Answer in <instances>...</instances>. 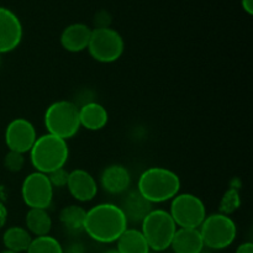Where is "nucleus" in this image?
Wrapping results in <instances>:
<instances>
[{"label": "nucleus", "mask_w": 253, "mask_h": 253, "mask_svg": "<svg viewBox=\"0 0 253 253\" xmlns=\"http://www.w3.org/2000/svg\"><path fill=\"white\" fill-rule=\"evenodd\" d=\"M127 226V219L119 205L103 203L86 210L83 231L99 244H113Z\"/></svg>", "instance_id": "1"}, {"label": "nucleus", "mask_w": 253, "mask_h": 253, "mask_svg": "<svg viewBox=\"0 0 253 253\" xmlns=\"http://www.w3.org/2000/svg\"><path fill=\"white\" fill-rule=\"evenodd\" d=\"M136 189L151 204H161L179 194L180 178L168 168L150 167L138 177Z\"/></svg>", "instance_id": "2"}, {"label": "nucleus", "mask_w": 253, "mask_h": 253, "mask_svg": "<svg viewBox=\"0 0 253 253\" xmlns=\"http://www.w3.org/2000/svg\"><path fill=\"white\" fill-rule=\"evenodd\" d=\"M29 153L31 165L36 172L49 174L66 166L69 157V147L66 140L51 133H44L37 136Z\"/></svg>", "instance_id": "3"}, {"label": "nucleus", "mask_w": 253, "mask_h": 253, "mask_svg": "<svg viewBox=\"0 0 253 253\" xmlns=\"http://www.w3.org/2000/svg\"><path fill=\"white\" fill-rule=\"evenodd\" d=\"M43 123L47 133L67 141L74 137L81 128L79 108L73 101H54L44 111Z\"/></svg>", "instance_id": "4"}, {"label": "nucleus", "mask_w": 253, "mask_h": 253, "mask_svg": "<svg viewBox=\"0 0 253 253\" xmlns=\"http://www.w3.org/2000/svg\"><path fill=\"white\" fill-rule=\"evenodd\" d=\"M177 229L169 212L163 209H152L141 221L140 230L151 251L160 253L169 249Z\"/></svg>", "instance_id": "5"}, {"label": "nucleus", "mask_w": 253, "mask_h": 253, "mask_svg": "<svg viewBox=\"0 0 253 253\" xmlns=\"http://www.w3.org/2000/svg\"><path fill=\"white\" fill-rule=\"evenodd\" d=\"M205 249L220 251L231 246L237 236V226L231 216L221 212L207 215L199 227Z\"/></svg>", "instance_id": "6"}, {"label": "nucleus", "mask_w": 253, "mask_h": 253, "mask_svg": "<svg viewBox=\"0 0 253 253\" xmlns=\"http://www.w3.org/2000/svg\"><path fill=\"white\" fill-rule=\"evenodd\" d=\"M86 49L94 61L100 63H113L123 56L125 42L115 29H91Z\"/></svg>", "instance_id": "7"}, {"label": "nucleus", "mask_w": 253, "mask_h": 253, "mask_svg": "<svg viewBox=\"0 0 253 253\" xmlns=\"http://www.w3.org/2000/svg\"><path fill=\"white\" fill-rule=\"evenodd\" d=\"M178 227L199 229L207 217V208L199 197L190 193L177 194L170 200L168 211Z\"/></svg>", "instance_id": "8"}, {"label": "nucleus", "mask_w": 253, "mask_h": 253, "mask_svg": "<svg viewBox=\"0 0 253 253\" xmlns=\"http://www.w3.org/2000/svg\"><path fill=\"white\" fill-rule=\"evenodd\" d=\"M53 190L48 175L35 170L22 182L21 198L29 209H48L53 200Z\"/></svg>", "instance_id": "9"}, {"label": "nucleus", "mask_w": 253, "mask_h": 253, "mask_svg": "<svg viewBox=\"0 0 253 253\" xmlns=\"http://www.w3.org/2000/svg\"><path fill=\"white\" fill-rule=\"evenodd\" d=\"M37 138L36 128L31 121L17 118L10 121L5 128V143L9 151L29 153Z\"/></svg>", "instance_id": "10"}, {"label": "nucleus", "mask_w": 253, "mask_h": 253, "mask_svg": "<svg viewBox=\"0 0 253 253\" xmlns=\"http://www.w3.org/2000/svg\"><path fill=\"white\" fill-rule=\"evenodd\" d=\"M22 24L19 16L10 9L0 6V54L9 53L21 43Z\"/></svg>", "instance_id": "11"}, {"label": "nucleus", "mask_w": 253, "mask_h": 253, "mask_svg": "<svg viewBox=\"0 0 253 253\" xmlns=\"http://www.w3.org/2000/svg\"><path fill=\"white\" fill-rule=\"evenodd\" d=\"M66 187L72 197L81 203L91 202L98 194V183L95 178L81 168L69 172Z\"/></svg>", "instance_id": "12"}, {"label": "nucleus", "mask_w": 253, "mask_h": 253, "mask_svg": "<svg viewBox=\"0 0 253 253\" xmlns=\"http://www.w3.org/2000/svg\"><path fill=\"white\" fill-rule=\"evenodd\" d=\"M91 29L85 24L76 22L71 24L62 31L59 42L66 51L72 53H78L88 48L89 40H90Z\"/></svg>", "instance_id": "13"}, {"label": "nucleus", "mask_w": 253, "mask_h": 253, "mask_svg": "<svg viewBox=\"0 0 253 253\" xmlns=\"http://www.w3.org/2000/svg\"><path fill=\"white\" fill-rule=\"evenodd\" d=\"M100 184L109 194H123L131 184V174L126 167L121 165L108 166L101 172Z\"/></svg>", "instance_id": "14"}, {"label": "nucleus", "mask_w": 253, "mask_h": 253, "mask_svg": "<svg viewBox=\"0 0 253 253\" xmlns=\"http://www.w3.org/2000/svg\"><path fill=\"white\" fill-rule=\"evenodd\" d=\"M119 207L125 214L127 222H141L152 210V204L145 199L137 189L128 192Z\"/></svg>", "instance_id": "15"}, {"label": "nucleus", "mask_w": 253, "mask_h": 253, "mask_svg": "<svg viewBox=\"0 0 253 253\" xmlns=\"http://www.w3.org/2000/svg\"><path fill=\"white\" fill-rule=\"evenodd\" d=\"M169 249L174 253H199L205 246L199 229L178 227Z\"/></svg>", "instance_id": "16"}, {"label": "nucleus", "mask_w": 253, "mask_h": 253, "mask_svg": "<svg viewBox=\"0 0 253 253\" xmlns=\"http://www.w3.org/2000/svg\"><path fill=\"white\" fill-rule=\"evenodd\" d=\"M79 121L81 127L90 131H99L106 126L109 121V114L101 104L90 101L79 108Z\"/></svg>", "instance_id": "17"}, {"label": "nucleus", "mask_w": 253, "mask_h": 253, "mask_svg": "<svg viewBox=\"0 0 253 253\" xmlns=\"http://www.w3.org/2000/svg\"><path fill=\"white\" fill-rule=\"evenodd\" d=\"M119 253H148L151 251L147 241L138 229H126L116 240Z\"/></svg>", "instance_id": "18"}, {"label": "nucleus", "mask_w": 253, "mask_h": 253, "mask_svg": "<svg viewBox=\"0 0 253 253\" xmlns=\"http://www.w3.org/2000/svg\"><path fill=\"white\" fill-rule=\"evenodd\" d=\"M25 229L35 237L49 235L52 229V219L47 209H29L25 217Z\"/></svg>", "instance_id": "19"}, {"label": "nucleus", "mask_w": 253, "mask_h": 253, "mask_svg": "<svg viewBox=\"0 0 253 253\" xmlns=\"http://www.w3.org/2000/svg\"><path fill=\"white\" fill-rule=\"evenodd\" d=\"M32 239V235L22 226H11L2 234V244L5 250L19 253L27 251Z\"/></svg>", "instance_id": "20"}, {"label": "nucleus", "mask_w": 253, "mask_h": 253, "mask_svg": "<svg viewBox=\"0 0 253 253\" xmlns=\"http://www.w3.org/2000/svg\"><path fill=\"white\" fill-rule=\"evenodd\" d=\"M86 210L79 205H68L59 212V221L69 232L83 231Z\"/></svg>", "instance_id": "21"}, {"label": "nucleus", "mask_w": 253, "mask_h": 253, "mask_svg": "<svg viewBox=\"0 0 253 253\" xmlns=\"http://www.w3.org/2000/svg\"><path fill=\"white\" fill-rule=\"evenodd\" d=\"M26 253H63V246L57 239L46 235L34 237Z\"/></svg>", "instance_id": "22"}, {"label": "nucleus", "mask_w": 253, "mask_h": 253, "mask_svg": "<svg viewBox=\"0 0 253 253\" xmlns=\"http://www.w3.org/2000/svg\"><path fill=\"white\" fill-rule=\"evenodd\" d=\"M241 205V197L236 188H230L226 190L224 195H222L221 200L219 204V212L224 215H231L236 211Z\"/></svg>", "instance_id": "23"}, {"label": "nucleus", "mask_w": 253, "mask_h": 253, "mask_svg": "<svg viewBox=\"0 0 253 253\" xmlns=\"http://www.w3.org/2000/svg\"><path fill=\"white\" fill-rule=\"evenodd\" d=\"M25 165V156L24 153L14 152V151H9L5 155L4 158V166L7 170L10 172H20Z\"/></svg>", "instance_id": "24"}, {"label": "nucleus", "mask_w": 253, "mask_h": 253, "mask_svg": "<svg viewBox=\"0 0 253 253\" xmlns=\"http://www.w3.org/2000/svg\"><path fill=\"white\" fill-rule=\"evenodd\" d=\"M68 170L64 169L63 168H59V169L53 170L48 175V179L51 182L52 187L53 188H63L67 185V180H68Z\"/></svg>", "instance_id": "25"}, {"label": "nucleus", "mask_w": 253, "mask_h": 253, "mask_svg": "<svg viewBox=\"0 0 253 253\" xmlns=\"http://www.w3.org/2000/svg\"><path fill=\"white\" fill-rule=\"evenodd\" d=\"M111 15L105 10H100L94 16V25L95 29H104V27H110Z\"/></svg>", "instance_id": "26"}, {"label": "nucleus", "mask_w": 253, "mask_h": 253, "mask_svg": "<svg viewBox=\"0 0 253 253\" xmlns=\"http://www.w3.org/2000/svg\"><path fill=\"white\" fill-rule=\"evenodd\" d=\"M63 253H85V247L79 242H74L63 249Z\"/></svg>", "instance_id": "27"}, {"label": "nucleus", "mask_w": 253, "mask_h": 253, "mask_svg": "<svg viewBox=\"0 0 253 253\" xmlns=\"http://www.w3.org/2000/svg\"><path fill=\"white\" fill-rule=\"evenodd\" d=\"M235 253H253V244L252 242H244L239 245Z\"/></svg>", "instance_id": "28"}, {"label": "nucleus", "mask_w": 253, "mask_h": 253, "mask_svg": "<svg viewBox=\"0 0 253 253\" xmlns=\"http://www.w3.org/2000/svg\"><path fill=\"white\" fill-rule=\"evenodd\" d=\"M241 6L246 14H253V0H241Z\"/></svg>", "instance_id": "29"}, {"label": "nucleus", "mask_w": 253, "mask_h": 253, "mask_svg": "<svg viewBox=\"0 0 253 253\" xmlns=\"http://www.w3.org/2000/svg\"><path fill=\"white\" fill-rule=\"evenodd\" d=\"M6 215H7V211L5 210V208L0 204V227L4 226L5 221H6Z\"/></svg>", "instance_id": "30"}, {"label": "nucleus", "mask_w": 253, "mask_h": 253, "mask_svg": "<svg viewBox=\"0 0 253 253\" xmlns=\"http://www.w3.org/2000/svg\"><path fill=\"white\" fill-rule=\"evenodd\" d=\"M104 253H119V251L116 249H110V250H108V251H105Z\"/></svg>", "instance_id": "31"}, {"label": "nucleus", "mask_w": 253, "mask_h": 253, "mask_svg": "<svg viewBox=\"0 0 253 253\" xmlns=\"http://www.w3.org/2000/svg\"><path fill=\"white\" fill-rule=\"evenodd\" d=\"M0 253H19V252H14V251H9V250H4V251H1Z\"/></svg>", "instance_id": "32"}, {"label": "nucleus", "mask_w": 253, "mask_h": 253, "mask_svg": "<svg viewBox=\"0 0 253 253\" xmlns=\"http://www.w3.org/2000/svg\"><path fill=\"white\" fill-rule=\"evenodd\" d=\"M199 253H210V251L208 249H204V250H203V251H200Z\"/></svg>", "instance_id": "33"}, {"label": "nucleus", "mask_w": 253, "mask_h": 253, "mask_svg": "<svg viewBox=\"0 0 253 253\" xmlns=\"http://www.w3.org/2000/svg\"><path fill=\"white\" fill-rule=\"evenodd\" d=\"M0 66H1V54H0Z\"/></svg>", "instance_id": "34"}, {"label": "nucleus", "mask_w": 253, "mask_h": 253, "mask_svg": "<svg viewBox=\"0 0 253 253\" xmlns=\"http://www.w3.org/2000/svg\"><path fill=\"white\" fill-rule=\"evenodd\" d=\"M148 253H158V252H153V251H150Z\"/></svg>", "instance_id": "35"}]
</instances>
